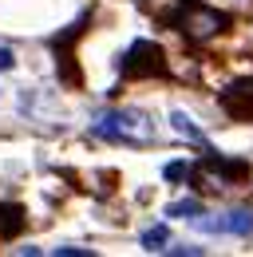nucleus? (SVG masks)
Here are the masks:
<instances>
[{"label":"nucleus","instance_id":"obj_1","mask_svg":"<svg viewBox=\"0 0 253 257\" xmlns=\"http://www.w3.org/2000/svg\"><path fill=\"white\" fill-rule=\"evenodd\" d=\"M166 24L170 28H178V32L186 36V40H214L218 32L229 28V16L218 12V8H210V4H198V0H178L170 12H166Z\"/></svg>","mask_w":253,"mask_h":257},{"label":"nucleus","instance_id":"obj_2","mask_svg":"<svg viewBox=\"0 0 253 257\" xmlns=\"http://www.w3.org/2000/svg\"><path fill=\"white\" fill-rule=\"evenodd\" d=\"M91 135L107 139V143H151L155 123L143 111H103V115H95Z\"/></svg>","mask_w":253,"mask_h":257},{"label":"nucleus","instance_id":"obj_3","mask_svg":"<svg viewBox=\"0 0 253 257\" xmlns=\"http://www.w3.org/2000/svg\"><path fill=\"white\" fill-rule=\"evenodd\" d=\"M249 174V162H241V159H225V155H218L214 147L206 151V159L198 162V166H190V178L202 186H210V190H225V186H237L241 178Z\"/></svg>","mask_w":253,"mask_h":257},{"label":"nucleus","instance_id":"obj_4","mask_svg":"<svg viewBox=\"0 0 253 257\" xmlns=\"http://www.w3.org/2000/svg\"><path fill=\"white\" fill-rule=\"evenodd\" d=\"M119 71L126 79H155V75H166V52L158 48L155 40H135L126 48V56L119 60Z\"/></svg>","mask_w":253,"mask_h":257},{"label":"nucleus","instance_id":"obj_5","mask_svg":"<svg viewBox=\"0 0 253 257\" xmlns=\"http://www.w3.org/2000/svg\"><path fill=\"white\" fill-rule=\"evenodd\" d=\"M202 233H233V237H253V210H229L218 218H194Z\"/></svg>","mask_w":253,"mask_h":257},{"label":"nucleus","instance_id":"obj_6","mask_svg":"<svg viewBox=\"0 0 253 257\" xmlns=\"http://www.w3.org/2000/svg\"><path fill=\"white\" fill-rule=\"evenodd\" d=\"M221 107L233 115V119H245L253 123V79H237L221 91Z\"/></svg>","mask_w":253,"mask_h":257},{"label":"nucleus","instance_id":"obj_7","mask_svg":"<svg viewBox=\"0 0 253 257\" xmlns=\"http://www.w3.org/2000/svg\"><path fill=\"white\" fill-rule=\"evenodd\" d=\"M170 127L178 131V135H186L190 143H198L202 151H210V139H206L202 131H198L194 123H190V115H186V111H170Z\"/></svg>","mask_w":253,"mask_h":257},{"label":"nucleus","instance_id":"obj_8","mask_svg":"<svg viewBox=\"0 0 253 257\" xmlns=\"http://www.w3.org/2000/svg\"><path fill=\"white\" fill-rule=\"evenodd\" d=\"M139 241H143V249L158 253V249H166V241H170V229H166V225H151V229H147Z\"/></svg>","mask_w":253,"mask_h":257},{"label":"nucleus","instance_id":"obj_9","mask_svg":"<svg viewBox=\"0 0 253 257\" xmlns=\"http://www.w3.org/2000/svg\"><path fill=\"white\" fill-rule=\"evenodd\" d=\"M166 214H170V218H198V214H202V202H198V198H182V202H174Z\"/></svg>","mask_w":253,"mask_h":257},{"label":"nucleus","instance_id":"obj_10","mask_svg":"<svg viewBox=\"0 0 253 257\" xmlns=\"http://www.w3.org/2000/svg\"><path fill=\"white\" fill-rule=\"evenodd\" d=\"M166 182H178V178H190V162H166Z\"/></svg>","mask_w":253,"mask_h":257},{"label":"nucleus","instance_id":"obj_11","mask_svg":"<svg viewBox=\"0 0 253 257\" xmlns=\"http://www.w3.org/2000/svg\"><path fill=\"white\" fill-rule=\"evenodd\" d=\"M52 253H56V257H71V253H75V257H91V249H87V245H56Z\"/></svg>","mask_w":253,"mask_h":257},{"label":"nucleus","instance_id":"obj_12","mask_svg":"<svg viewBox=\"0 0 253 257\" xmlns=\"http://www.w3.org/2000/svg\"><path fill=\"white\" fill-rule=\"evenodd\" d=\"M8 67H16V52L12 48H0V71H8Z\"/></svg>","mask_w":253,"mask_h":257},{"label":"nucleus","instance_id":"obj_13","mask_svg":"<svg viewBox=\"0 0 253 257\" xmlns=\"http://www.w3.org/2000/svg\"><path fill=\"white\" fill-rule=\"evenodd\" d=\"M166 253H202V245H166Z\"/></svg>","mask_w":253,"mask_h":257}]
</instances>
